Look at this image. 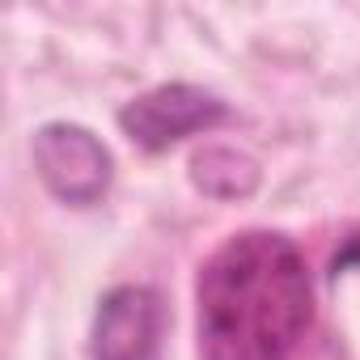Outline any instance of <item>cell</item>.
Segmentation results:
<instances>
[{
	"label": "cell",
	"mask_w": 360,
	"mask_h": 360,
	"mask_svg": "<svg viewBox=\"0 0 360 360\" xmlns=\"http://www.w3.org/2000/svg\"><path fill=\"white\" fill-rule=\"evenodd\" d=\"M195 297L204 360H288L314 318L301 250L267 229L233 233L204 263Z\"/></svg>",
	"instance_id": "6da1fadb"
},
{
	"label": "cell",
	"mask_w": 360,
	"mask_h": 360,
	"mask_svg": "<svg viewBox=\"0 0 360 360\" xmlns=\"http://www.w3.org/2000/svg\"><path fill=\"white\" fill-rule=\"evenodd\" d=\"M34 169L43 178V187L72 208H89L110 191L115 161L110 148L81 123H43L30 140Z\"/></svg>",
	"instance_id": "7a4b0ae2"
},
{
	"label": "cell",
	"mask_w": 360,
	"mask_h": 360,
	"mask_svg": "<svg viewBox=\"0 0 360 360\" xmlns=\"http://www.w3.org/2000/svg\"><path fill=\"white\" fill-rule=\"evenodd\" d=\"M225 119H229V106L217 94H208L200 85H183V81L157 85L119 110V127L144 153H165L169 144L187 140L195 131H208Z\"/></svg>",
	"instance_id": "3957f363"
},
{
	"label": "cell",
	"mask_w": 360,
	"mask_h": 360,
	"mask_svg": "<svg viewBox=\"0 0 360 360\" xmlns=\"http://www.w3.org/2000/svg\"><path fill=\"white\" fill-rule=\"evenodd\" d=\"M165 309L144 284H119L94 314V360H157Z\"/></svg>",
	"instance_id": "277c9868"
},
{
	"label": "cell",
	"mask_w": 360,
	"mask_h": 360,
	"mask_svg": "<svg viewBox=\"0 0 360 360\" xmlns=\"http://www.w3.org/2000/svg\"><path fill=\"white\" fill-rule=\"evenodd\" d=\"M217 178H225L221 200H229V195H246V191H255L259 169H255L250 157H242V153H233V148H208V153L195 157V183L212 195Z\"/></svg>",
	"instance_id": "5b68a950"
}]
</instances>
